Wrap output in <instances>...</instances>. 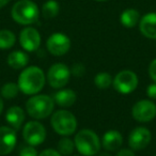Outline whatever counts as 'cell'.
<instances>
[{"label":"cell","mask_w":156,"mask_h":156,"mask_svg":"<svg viewBox=\"0 0 156 156\" xmlns=\"http://www.w3.org/2000/svg\"><path fill=\"white\" fill-rule=\"evenodd\" d=\"M46 83V76L43 69L35 65L27 66L20 72L17 85L20 91L26 95H35L42 91Z\"/></svg>","instance_id":"6da1fadb"},{"label":"cell","mask_w":156,"mask_h":156,"mask_svg":"<svg viewBox=\"0 0 156 156\" xmlns=\"http://www.w3.org/2000/svg\"><path fill=\"white\" fill-rule=\"evenodd\" d=\"M74 143L75 149L83 156H95L102 147L100 137L94 130L89 128L79 130L75 135Z\"/></svg>","instance_id":"7a4b0ae2"},{"label":"cell","mask_w":156,"mask_h":156,"mask_svg":"<svg viewBox=\"0 0 156 156\" xmlns=\"http://www.w3.org/2000/svg\"><path fill=\"white\" fill-rule=\"evenodd\" d=\"M55 102L51 96L47 94H35L31 95L26 102L27 113L35 120H43L52 113Z\"/></svg>","instance_id":"3957f363"},{"label":"cell","mask_w":156,"mask_h":156,"mask_svg":"<svg viewBox=\"0 0 156 156\" xmlns=\"http://www.w3.org/2000/svg\"><path fill=\"white\" fill-rule=\"evenodd\" d=\"M11 15L17 24L28 26L39 20L40 11L37 3L32 0H18L12 7Z\"/></svg>","instance_id":"277c9868"},{"label":"cell","mask_w":156,"mask_h":156,"mask_svg":"<svg viewBox=\"0 0 156 156\" xmlns=\"http://www.w3.org/2000/svg\"><path fill=\"white\" fill-rule=\"evenodd\" d=\"M50 124L54 130L60 136H71L77 129V119L66 109H60L52 113Z\"/></svg>","instance_id":"5b68a950"},{"label":"cell","mask_w":156,"mask_h":156,"mask_svg":"<svg viewBox=\"0 0 156 156\" xmlns=\"http://www.w3.org/2000/svg\"><path fill=\"white\" fill-rule=\"evenodd\" d=\"M139 83L138 76L130 69H123L113 77V89L121 94L133 93Z\"/></svg>","instance_id":"8992f818"},{"label":"cell","mask_w":156,"mask_h":156,"mask_svg":"<svg viewBox=\"0 0 156 156\" xmlns=\"http://www.w3.org/2000/svg\"><path fill=\"white\" fill-rule=\"evenodd\" d=\"M71 69L64 63H55L48 69L47 81L54 89H62L69 83L71 78Z\"/></svg>","instance_id":"52a82bcc"},{"label":"cell","mask_w":156,"mask_h":156,"mask_svg":"<svg viewBox=\"0 0 156 156\" xmlns=\"http://www.w3.org/2000/svg\"><path fill=\"white\" fill-rule=\"evenodd\" d=\"M46 128L39 121H29L23 127V138L32 147L42 144L46 139Z\"/></svg>","instance_id":"ba28073f"},{"label":"cell","mask_w":156,"mask_h":156,"mask_svg":"<svg viewBox=\"0 0 156 156\" xmlns=\"http://www.w3.org/2000/svg\"><path fill=\"white\" fill-rule=\"evenodd\" d=\"M132 115L137 122L147 123L156 117V104L151 100H140L134 104Z\"/></svg>","instance_id":"9c48e42d"},{"label":"cell","mask_w":156,"mask_h":156,"mask_svg":"<svg viewBox=\"0 0 156 156\" xmlns=\"http://www.w3.org/2000/svg\"><path fill=\"white\" fill-rule=\"evenodd\" d=\"M46 47L52 56H64L71 49V40L64 33H52L46 41Z\"/></svg>","instance_id":"30bf717a"},{"label":"cell","mask_w":156,"mask_h":156,"mask_svg":"<svg viewBox=\"0 0 156 156\" xmlns=\"http://www.w3.org/2000/svg\"><path fill=\"white\" fill-rule=\"evenodd\" d=\"M152 134L149 128L144 126H137L128 135V145L134 151H141L150 144Z\"/></svg>","instance_id":"8fae6325"},{"label":"cell","mask_w":156,"mask_h":156,"mask_svg":"<svg viewBox=\"0 0 156 156\" xmlns=\"http://www.w3.org/2000/svg\"><path fill=\"white\" fill-rule=\"evenodd\" d=\"M20 44L25 51H35L41 45V34L33 27H26L20 33Z\"/></svg>","instance_id":"7c38bea8"},{"label":"cell","mask_w":156,"mask_h":156,"mask_svg":"<svg viewBox=\"0 0 156 156\" xmlns=\"http://www.w3.org/2000/svg\"><path fill=\"white\" fill-rule=\"evenodd\" d=\"M17 143L16 130L10 126H0V155H8Z\"/></svg>","instance_id":"4fadbf2b"},{"label":"cell","mask_w":156,"mask_h":156,"mask_svg":"<svg viewBox=\"0 0 156 156\" xmlns=\"http://www.w3.org/2000/svg\"><path fill=\"white\" fill-rule=\"evenodd\" d=\"M102 147L107 152H117L123 144V136L117 129H109L101 139Z\"/></svg>","instance_id":"5bb4252c"},{"label":"cell","mask_w":156,"mask_h":156,"mask_svg":"<svg viewBox=\"0 0 156 156\" xmlns=\"http://www.w3.org/2000/svg\"><path fill=\"white\" fill-rule=\"evenodd\" d=\"M139 29L142 35L151 40H156V13L151 12L140 18Z\"/></svg>","instance_id":"9a60e30c"},{"label":"cell","mask_w":156,"mask_h":156,"mask_svg":"<svg viewBox=\"0 0 156 156\" xmlns=\"http://www.w3.org/2000/svg\"><path fill=\"white\" fill-rule=\"evenodd\" d=\"M25 118H26V113H25L24 109L20 106H12L7 110L5 113V121L9 124L10 127L15 129L17 132L20 129L25 122Z\"/></svg>","instance_id":"2e32d148"},{"label":"cell","mask_w":156,"mask_h":156,"mask_svg":"<svg viewBox=\"0 0 156 156\" xmlns=\"http://www.w3.org/2000/svg\"><path fill=\"white\" fill-rule=\"evenodd\" d=\"M55 104L60 106L61 108H69L72 107L77 101V94L72 89H60L54 94Z\"/></svg>","instance_id":"e0dca14e"},{"label":"cell","mask_w":156,"mask_h":156,"mask_svg":"<svg viewBox=\"0 0 156 156\" xmlns=\"http://www.w3.org/2000/svg\"><path fill=\"white\" fill-rule=\"evenodd\" d=\"M29 62V56L22 50H14L8 56L7 63L13 69H22L27 66Z\"/></svg>","instance_id":"ac0fdd59"},{"label":"cell","mask_w":156,"mask_h":156,"mask_svg":"<svg viewBox=\"0 0 156 156\" xmlns=\"http://www.w3.org/2000/svg\"><path fill=\"white\" fill-rule=\"evenodd\" d=\"M140 22V13L135 9H126L120 15V23L125 28H134Z\"/></svg>","instance_id":"d6986e66"},{"label":"cell","mask_w":156,"mask_h":156,"mask_svg":"<svg viewBox=\"0 0 156 156\" xmlns=\"http://www.w3.org/2000/svg\"><path fill=\"white\" fill-rule=\"evenodd\" d=\"M60 12V5L56 0H47L42 7V15L46 20L55 18Z\"/></svg>","instance_id":"ffe728a7"},{"label":"cell","mask_w":156,"mask_h":156,"mask_svg":"<svg viewBox=\"0 0 156 156\" xmlns=\"http://www.w3.org/2000/svg\"><path fill=\"white\" fill-rule=\"evenodd\" d=\"M16 43V35L8 29L0 30V49H10Z\"/></svg>","instance_id":"44dd1931"},{"label":"cell","mask_w":156,"mask_h":156,"mask_svg":"<svg viewBox=\"0 0 156 156\" xmlns=\"http://www.w3.org/2000/svg\"><path fill=\"white\" fill-rule=\"evenodd\" d=\"M113 78L107 72H100L94 77V85L100 90H107L112 86Z\"/></svg>","instance_id":"7402d4cb"},{"label":"cell","mask_w":156,"mask_h":156,"mask_svg":"<svg viewBox=\"0 0 156 156\" xmlns=\"http://www.w3.org/2000/svg\"><path fill=\"white\" fill-rule=\"evenodd\" d=\"M57 150L62 156H69L73 154L74 150H75V143L74 140L69 138V136H65L59 140L58 144H57Z\"/></svg>","instance_id":"603a6c76"},{"label":"cell","mask_w":156,"mask_h":156,"mask_svg":"<svg viewBox=\"0 0 156 156\" xmlns=\"http://www.w3.org/2000/svg\"><path fill=\"white\" fill-rule=\"evenodd\" d=\"M20 92V87L15 83H7L1 87L0 89V94L1 98L5 100H13L17 96Z\"/></svg>","instance_id":"cb8c5ba5"},{"label":"cell","mask_w":156,"mask_h":156,"mask_svg":"<svg viewBox=\"0 0 156 156\" xmlns=\"http://www.w3.org/2000/svg\"><path fill=\"white\" fill-rule=\"evenodd\" d=\"M20 156H39V154H37V151L35 150V147L26 145V147H23L20 149Z\"/></svg>","instance_id":"d4e9b609"},{"label":"cell","mask_w":156,"mask_h":156,"mask_svg":"<svg viewBox=\"0 0 156 156\" xmlns=\"http://www.w3.org/2000/svg\"><path fill=\"white\" fill-rule=\"evenodd\" d=\"M85 72H86L85 65L81 64V63H75L71 67V74H73L76 77H81L85 74Z\"/></svg>","instance_id":"484cf974"},{"label":"cell","mask_w":156,"mask_h":156,"mask_svg":"<svg viewBox=\"0 0 156 156\" xmlns=\"http://www.w3.org/2000/svg\"><path fill=\"white\" fill-rule=\"evenodd\" d=\"M149 75H150V77H151L152 80H153L154 83H156V58L153 59V60L151 61V63H150Z\"/></svg>","instance_id":"4316f807"},{"label":"cell","mask_w":156,"mask_h":156,"mask_svg":"<svg viewBox=\"0 0 156 156\" xmlns=\"http://www.w3.org/2000/svg\"><path fill=\"white\" fill-rule=\"evenodd\" d=\"M147 95L151 100H156V83L149 85V87L147 88Z\"/></svg>","instance_id":"83f0119b"},{"label":"cell","mask_w":156,"mask_h":156,"mask_svg":"<svg viewBox=\"0 0 156 156\" xmlns=\"http://www.w3.org/2000/svg\"><path fill=\"white\" fill-rule=\"evenodd\" d=\"M39 156H62V155L59 153L58 150L46 149V150H44V151H42L41 153L39 154Z\"/></svg>","instance_id":"f1b7e54d"},{"label":"cell","mask_w":156,"mask_h":156,"mask_svg":"<svg viewBox=\"0 0 156 156\" xmlns=\"http://www.w3.org/2000/svg\"><path fill=\"white\" fill-rule=\"evenodd\" d=\"M115 156H135V153L132 149H119Z\"/></svg>","instance_id":"f546056e"},{"label":"cell","mask_w":156,"mask_h":156,"mask_svg":"<svg viewBox=\"0 0 156 156\" xmlns=\"http://www.w3.org/2000/svg\"><path fill=\"white\" fill-rule=\"evenodd\" d=\"M10 2V0H0V9L3 8L5 5H7Z\"/></svg>","instance_id":"4dcf8cb0"},{"label":"cell","mask_w":156,"mask_h":156,"mask_svg":"<svg viewBox=\"0 0 156 156\" xmlns=\"http://www.w3.org/2000/svg\"><path fill=\"white\" fill-rule=\"evenodd\" d=\"M2 111H3V100L1 98V95H0V115L2 113Z\"/></svg>","instance_id":"1f68e13d"},{"label":"cell","mask_w":156,"mask_h":156,"mask_svg":"<svg viewBox=\"0 0 156 156\" xmlns=\"http://www.w3.org/2000/svg\"><path fill=\"white\" fill-rule=\"evenodd\" d=\"M98 156H112L110 154V152H103V153H101V154H98Z\"/></svg>","instance_id":"d6a6232c"},{"label":"cell","mask_w":156,"mask_h":156,"mask_svg":"<svg viewBox=\"0 0 156 156\" xmlns=\"http://www.w3.org/2000/svg\"><path fill=\"white\" fill-rule=\"evenodd\" d=\"M95 1H98V2H103V1H107V0H95Z\"/></svg>","instance_id":"836d02e7"},{"label":"cell","mask_w":156,"mask_h":156,"mask_svg":"<svg viewBox=\"0 0 156 156\" xmlns=\"http://www.w3.org/2000/svg\"><path fill=\"white\" fill-rule=\"evenodd\" d=\"M74 156H83V155H74Z\"/></svg>","instance_id":"e575fe53"},{"label":"cell","mask_w":156,"mask_h":156,"mask_svg":"<svg viewBox=\"0 0 156 156\" xmlns=\"http://www.w3.org/2000/svg\"><path fill=\"white\" fill-rule=\"evenodd\" d=\"M155 156H156V155H155Z\"/></svg>","instance_id":"d590c367"}]
</instances>
